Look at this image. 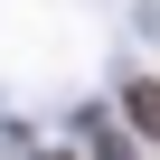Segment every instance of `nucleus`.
I'll return each mask as SVG.
<instances>
[{
    "label": "nucleus",
    "instance_id": "2",
    "mask_svg": "<svg viewBox=\"0 0 160 160\" xmlns=\"http://www.w3.org/2000/svg\"><path fill=\"white\" fill-rule=\"evenodd\" d=\"M38 160H75V151H38Z\"/></svg>",
    "mask_w": 160,
    "mask_h": 160
},
{
    "label": "nucleus",
    "instance_id": "1",
    "mask_svg": "<svg viewBox=\"0 0 160 160\" xmlns=\"http://www.w3.org/2000/svg\"><path fill=\"white\" fill-rule=\"evenodd\" d=\"M122 113H132V122L160 141V85H151V75H132V85H122Z\"/></svg>",
    "mask_w": 160,
    "mask_h": 160
}]
</instances>
